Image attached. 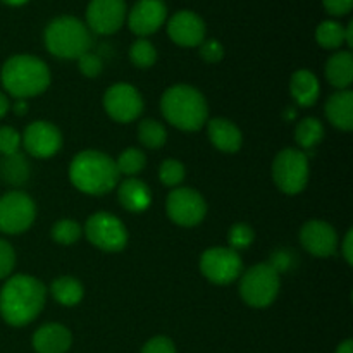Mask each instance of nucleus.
<instances>
[{"label":"nucleus","instance_id":"c03bdc74","mask_svg":"<svg viewBox=\"0 0 353 353\" xmlns=\"http://www.w3.org/2000/svg\"><path fill=\"white\" fill-rule=\"evenodd\" d=\"M14 110H16V114H19V116H23V114H26V110H28V103H26V100L17 99L16 105H14Z\"/></svg>","mask_w":353,"mask_h":353},{"label":"nucleus","instance_id":"37998d69","mask_svg":"<svg viewBox=\"0 0 353 353\" xmlns=\"http://www.w3.org/2000/svg\"><path fill=\"white\" fill-rule=\"evenodd\" d=\"M345 43L348 45V47H353V23L347 24V28H345Z\"/></svg>","mask_w":353,"mask_h":353},{"label":"nucleus","instance_id":"a18cd8bd","mask_svg":"<svg viewBox=\"0 0 353 353\" xmlns=\"http://www.w3.org/2000/svg\"><path fill=\"white\" fill-rule=\"evenodd\" d=\"M0 2L6 3V6H9V7H21V6H24V3L30 2V0H0Z\"/></svg>","mask_w":353,"mask_h":353},{"label":"nucleus","instance_id":"a19ab883","mask_svg":"<svg viewBox=\"0 0 353 353\" xmlns=\"http://www.w3.org/2000/svg\"><path fill=\"white\" fill-rule=\"evenodd\" d=\"M9 109H10L9 99H7L6 93L0 92V119H2L7 112H9Z\"/></svg>","mask_w":353,"mask_h":353},{"label":"nucleus","instance_id":"4468645a","mask_svg":"<svg viewBox=\"0 0 353 353\" xmlns=\"http://www.w3.org/2000/svg\"><path fill=\"white\" fill-rule=\"evenodd\" d=\"M128 26L137 37L147 38L157 33L168 21L164 0H138L126 16Z\"/></svg>","mask_w":353,"mask_h":353},{"label":"nucleus","instance_id":"aec40b11","mask_svg":"<svg viewBox=\"0 0 353 353\" xmlns=\"http://www.w3.org/2000/svg\"><path fill=\"white\" fill-rule=\"evenodd\" d=\"M117 199L128 212L140 214L152 205L150 188L138 178L124 179L117 188Z\"/></svg>","mask_w":353,"mask_h":353},{"label":"nucleus","instance_id":"f03ea898","mask_svg":"<svg viewBox=\"0 0 353 353\" xmlns=\"http://www.w3.org/2000/svg\"><path fill=\"white\" fill-rule=\"evenodd\" d=\"M72 186L85 195L100 196L112 192L119 183L116 161L99 150H83L69 165Z\"/></svg>","mask_w":353,"mask_h":353},{"label":"nucleus","instance_id":"c756f323","mask_svg":"<svg viewBox=\"0 0 353 353\" xmlns=\"http://www.w3.org/2000/svg\"><path fill=\"white\" fill-rule=\"evenodd\" d=\"M28 174H30V169H28L26 159L21 157L19 154L9 155V157L3 159L2 162V176L6 178V181L9 183H19L26 181Z\"/></svg>","mask_w":353,"mask_h":353},{"label":"nucleus","instance_id":"cd10ccee","mask_svg":"<svg viewBox=\"0 0 353 353\" xmlns=\"http://www.w3.org/2000/svg\"><path fill=\"white\" fill-rule=\"evenodd\" d=\"M130 61L138 69H148L157 62V48L147 38H138L130 47Z\"/></svg>","mask_w":353,"mask_h":353},{"label":"nucleus","instance_id":"79ce46f5","mask_svg":"<svg viewBox=\"0 0 353 353\" xmlns=\"http://www.w3.org/2000/svg\"><path fill=\"white\" fill-rule=\"evenodd\" d=\"M334 353H353V341L352 340H345L343 343L338 345L336 352Z\"/></svg>","mask_w":353,"mask_h":353},{"label":"nucleus","instance_id":"58836bf2","mask_svg":"<svg viewBox=\"0 0 353 353\" xmlns=\"http://www.w3.org/2000/svg\"><path fill=\"white\" fill-rule=\"evenodd\" d=\"M323 6L331 16H347L353 7V0H323Z\"/></svg>","mask_w":353,"mask_h":353},{"label":"nucleus","instance_id":"72a5a7b5","mask_svg":"<svg viewBox=\"0 0 353 353\" xmlns=\"http://www.w3.org/2000/svg\"><path fill=\"white\" fill-rule=\"evenodd\" d=\"M21 145H23V138H21L19 131H16L10 126L0 128V154L3 157L19 154Z\"/></svg>","mask_w":353,"mask_h":353},{"label":"nucleus","instance_id":"393cba45","mask_svg":"<svg viewBox=\"0 0 353 353\" xmlns=\"http://www.w3.org/2000/svg\"><path fill=\"white\" fill-rule=\"evenodd\" d=\"M324 138V126L317 117H305L295 128V141L300 148H314Z\"/></svg>","mask_w":353,"mask_h":353},{"label":"nucleus","instance_id":"9b49d317","mask_svg":"<svg viewBox=\"0 0 353 353\" xmlns=\"http://www.w3.org/2000/svg\"><path fill=\"white\" fill-rule=\"evenodd\" d=\"M169 219L183 228H193L205 219V199L193 188H176L165 200Z\"/></svg>","mask_w":353,"mask_h":353},{"label":"nucleus","instance_id":"7ed1b4c3","mask_svg":"<svg viewBox=\"0 0 353 353\" xmlns=\"http://www.w3.org/2000/svg\"><path fill=\"white\" fill-rule=\"evenodd\" d=\"M50 69L30 54H17L7 59L0 71V79L9 95L14 99L26 100L41 95L50 86Z\"/></svg>","mask_w":353,"mask_h":353},{"label":"nucleus","instance_id":"7c9ffc66","mask_svg":"<svg viewBox=\"0 0 353 353\" xmlns=\"http://www.w3.org/2000/svg\"><path fill=\"white\" fill-rule=\"evenodd\" d=\"M81 226L72 219H61L52 228V238H54L55 243L65 245V247L76 243L81 238Z\"/></svg>","mask_w":353,"mask_h":353},{"label":"nucleus","instance_id":"423d86ee","mask_svg":"<svg viewBox=\"0 0 353 353\" xmlns=\"http://www.w3.org/2000/svg\"><path fill=\"white\" fill-rule=\"evenodd\" d=\"M281 288L279 272L271 264L252 265L240 281V296L247 305L254 309L269 307L278 296Z\"/></svg>","mask_w":353,"mask_h":353},{"label":"nucleus","instance_id":"2f4dec72","mask_svg":"<svg viewBox=\"0 0 353 353\" xmlns=\"http://www.w3.org/2000/svg\"><path fill=\"white\" fill-rule=\"evenodd\" d=\"M185 165L178 159H165L161 164V168H159V178H161V181L165 186H171V188L178 186L185 179Z\"/></svg>","mask_w":353,"mask_h":353},{"label":"nucleus","instance_id":"412c9836","mask_svg":"<svg viewBox=\"0 0 353 353\" xmlns=\"http://www.w3.org/2000/svg\"><path fill=\"white\" fill-rule=\"evenodd\" d=\"M327 121L340 131L353 130V93L350 90H340L333 93L326 102Z\"/></svg>","mask_w":353,"mask_h":353},{"label":"nucleus","instance_id":"e433bc0d","mask_svg":"<svg viewBox=\"0 0 353 353\" xmlns=\"http://www.w3.org/2000/svg\"><path fill=\"white\" fill-rule=\"evenodd\" d=\"M200 57L209 64H217L224 57V47L219 40H203L200 43Z\"/></svg>","mask_w":353,"mask_h":353},{"label":"nucleus","instance_id":"dca6fc26","mask_svg":"<svg viewBox=\"0 0 353 353\" xmlns=\"http://www.w3.org/2000/svg\"><path fill=\"white\" fill-rule=\"evenodd\" d=\"M207 28L202 17L193 10H178L168 21V34L179 47H200L205 40Z\"/></svg>","mask_w":353,"mask_h":353},{"label":"nucleus","instance_id":"bb28decb","mask_svg":"<svg viewBox=\"0 0 353 353\" xmlns=\"http://www.w3.org/2000/svg\"><path fill=\"white\" fill-rule=\"evenodd\" d=\"M138 140L141 145L147 148H161L164 147L168 141V131H165L164 124H161L155 119H143L138 126Z\"/></svg>","mask_w":353,"mask_h":353},{"label":"nucleus","instance_id":"4be33fe9","mask_svg":"<svg viewBox=\"0 0 353 353\" xmlns=\"http://www.w3.org/2000/svg\"><path fill=\"white\" fill-rule=\"evenodd\" d=\"M290 93L300 107H312L321 95L319 79L307 69L295 71L290 79Z\"/></svg>","mask_w":353,"mask_h":353},{"label":"nucleus","instance_id":"473e14b6","mask_svg":"<svg viewBox=\"0 0 353 353\" xmlns=\"http://www.w3.org/2000/svg\"><path fill=\"white\" fill-rule=\"evenodd\" d=\"M255 240V233L248 224L245 223H236L230 228L228 231V241H230V248H233L234 252L245 250V248L250 247Z\"/></svg>","mask_w":353,"mask_h":353},{"label":"nucleus","instance_id":"a211bd4d","mask_svg":"<svg viewBox=\"0 0 353 353\" xmlns=\"http://www.w3.org/2000/svg\"><path fill=\"white\" fill-rule=\"evenodd\" d=\"M31 345L37 353H68L72 345V334L62 324L50 323L34 331Z\"/></svg>","mask_w":353,"mask_h":353},{"label":"nucleus","instance_id":"2eb2a0df","mask_svg":"<svg viewBox=\"0 0 353 353\" xmlns=\"http://www.w3.org/2000/svg\"><path fill=\"white\" fill-rule=\"evenodd\" d=\"M24 150L37 159H50L61 150L62 134L55 124L48 121H34L24 130Z\"/></svg>","mask_w":353,"mask_h":353},{"label":"nucleus","instance_id":"a878e982","mask_svg":"<svg viewBox=\"0 0 353 353\" xmlns=\"http://www.w3.org/2000/svg\"><path fill=\"white\" fill-rule=\"evenodd\" d=\"M316 40L326 50H338L345 43V26L338 21H323L316 30Z\"/></svg>","mask_w":353,"mask_h":353},{"label":"nucleus","instance_id":"1a4fd4ad","mask_svg":"<svg viewBox=\"0 0 353 353\" xmlns=\"http://www.w3.org/2000/svg\"><path fill=\"white\" fill-rule=\"evenodd\" d=\"M200 271L212 285L226 286L240 278L243 262L233 248L214 247L203 252L200 257Z\"/></svg>","mask_w":353,"mask_h":353},{"label":"nucleus","instance_id":"6ab92c4d","mask_svg":"<svg viewBox=\"0 0 353 353\" xmlns=\"http://www.w3.org/2000/svg\"><path fill=\"white\" fill-rule=\"evenodd\" d=\"M207 134H209L210 143L224 154H236L243 143V134L240 128L224 117L210 119L207 123Z\"/></svg>","mask_w":353,"mask_h":353},{"label":"nucleus","instance_id":"39448f33","mask_svg":"<svg viewBox=\"0 0 353 353\" xmlns=\"http://www.w3.org/2000/svg\"><path fill=\"white\" fill-rule=\"evenodd\" d=\"M47 50L59 59H76L92 48V31L74 16H59L47 24L43 31Z\"/></svg>","mask_w":353,"mask_h":353},{"label":"nucleus","instance_id":"20e7f679","mask_svg":"<svg viewBox=\"0 0 353 353\" xmlns=\"http://www.w3.org/2000/svg\"><path fill=\"white\" fill-rule=\"evenodd\" d=\"M162 116L181 131H199L209 117V105L200 90L190 85H174L161 99Z\"/></svg>","mask_w":353,"mask_h":353},{"label":"nucleus","instance_id":"f704fd0d","mask_svg":"<svg viewBox=\"0 0 353 353\" xmlns=\"http://www.w3.org/2000/svg\"><path fill=\"white\" fill-rule=\"evenodd\" d=\"M14 268H16V252L9 241L0 238V279L9 278Z\"/></svg>","mask_w":353,"mask_h":353},{"label":"nucleus","instance_id":"6e6552de","mask_svg":"<svg viewBox=\"0 0 353 353\" xmlns=\"http://www.w3.org/2000/svg\"><path fill=\"white\" fill-rule=\"evenodd\" d=\"M85 234L93 247L109 254L124 250L130 240L123 221L110 212H97L90 216L85 224Z\"/></svg>","mask_w":353,"mask_h":353},{"label":"nucleus","instance_id":"ea45409f","mask_svg":"<svg viewBox=\"0 0 353 353\" xmlns=\"http://www.w3.org/2000/svg\"><path fill=\"white\" fill-rule=\"evenodd\" d=\"M341 252H343V257L347 261L348 265L353 264V231L348 230V233L345 234L343 245H341Z\"/></svg>","mask_w":353,"mask_h":353},{"label":"nucleus","instance_id":"f257e3e1","mask_svg":"<svg viewBox=\"0 0 353 353\" xmlns=\"http://www.w3.org/2000/svg\"><path fill=\"white\" fill-rule=\"evenodd\" d=\"M47 288L28 274L10 276L0 290V316L9 326L23 327L33 323L45 307Z\"/></svg>","mask_w":353,"mask_h":353},{"label":"nucleus","instance_id":"5701e85b","mask_svg":"<svg viewBox=\"0 0 353 353\" xmlns=\"http://www.w3.org/2000/svg\"><path fill=\"white\" fill-rule=\"evenodd\" d=\"M327 81L338 90H348L353 83V55L350 50H338L331 55L324 69Z\"/></svg>","mask_w":353,"mask_h":353},{"label":"nucleus","instance_id":"4c0bfd02","mask_svg":"<svg viewBox=\"0 0 353 353\" xmlns=\"http://www.w3.org/2000/svg\"><path fill=\"white\" fill-rule=\"evenodd\" d=\"M141 353H176V345L168 336H154L143 345Z\"/></svg>","mask_w":353,"mask_h":353},{"label":"nucleus","instance_id":"c9c22d12","mask_svg":"<svg viewBox=\"0 0 353 353\" xmlns=\"http://www.w3.org/2000/svg\"><path fill=\"white\" fill-rule=\"evenodd\" d=\"M78 68L81 74L86 76V78H97L103 71V62L97 54L86 52V54H83L78 59Z\"/></svg>","mask_w":353,"mask_h":353},{"label":"nucleus","instance_id":"9d476101","mask_svg":"<svg viewBox=\"0 0 353 353\" xmlns=\"http://www.w3.org/2000/svg\"><path fill=\"white\" fill-rule=\"evenodd\" d=\"M37 217V205L24 192H9L0 196V231L21 234L30 230Z\"/></svg>","mask_w":353,"mask_h":353},{"label":"nucleus","instance_id":"f8f14e48","mask_svg":"<svg viewBox=\"0 0 353 353\" xmlns=\"http://www.w3.org/2000/svg\"><path fill=\"white\" fill-rule=\"evenodd\" d=\"M103 109L110 119L126 124L138 119L143 112V99L133 85L117 83L110 86L103 95Z\"/></svg>","mask_w":353,"mask_h":353},{"label":"nucleus","instance_id":"c85d7f7f","mask_svg":"<svg viewBox=\"0 0 353 353\" xmlns=\"http://www.w3.org/2000/svg\"><path fill=\"white\" fill-rule=\"evenodd\" d=\"M145 164H147V157L143 152L133 147L126 148L116 161L117 172L124 176H137L138 172L143 171Z\"/></svg>","mask_w":353,"mask_h":353},{"label":"nucleus","instance_id":"0eeeda50","mask_svg":"<svg viewBox=\"0 0 353 353\" xmlns=\"http://www.w3.org/2000/svg\"><path fill=\"white\" fill-rule=\"evenodd\" d=\"M272 179L285 195H299L309 183V159L299 148H285L272 162Z\"/></svg>","mask_w":353,"mask_h":353},{"label":"nucleus","instance_id":"f3484780","mask_svg":"<svg viewBox=\"0 0 353 353\" xmlns=\"http://www.w3.org/2000/svg\"><path fill=\"white\" fill-rule=\"evenodd\" d=\"M300 243L314 257H331L338 248L336 230L326 221L310 219L300 230Z\"/></svg>","mask_w":353,"mask_h":353},{"label":"nucleus","instance_id":"b1692460","mask_svg":"<svg viewBox=\"0 0 353 353\" xmlns=\"http://www.w3.org/2000/svg\"><path fill=\"white\" fill-rule=\"evenodd\" d=\"M50 293L55 302L61 303V305L74 307L83 300L85 288H83L81 281H78L72 276H61L52 283Z\"/></svg>","mask_w":353,"mask_h":353},{"label":"nucleus","instance_id":"ddd939ff","mask_svg":"<svg viewBox=\"0 0 353 353\" xmlns=\"http://www.w3.org/2000/svg\"><path fill=\"white\" fill-rule=\"evenodd\" d=\"M85 16V24L92 33L114 34L126 21V0H90Z\"/></svg>","mask_w":353,"mask_h":353}]
</instances>
